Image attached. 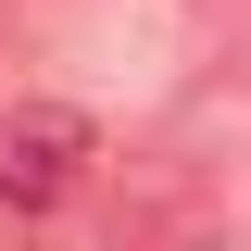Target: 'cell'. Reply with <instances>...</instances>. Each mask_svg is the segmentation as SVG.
Masks as SVG:
<instances>
[{
    "instance_id": "obj_1",
    "label": "cell",
    "mask_w": 251,
    "mask_h": 251,
    "mask_svg": "<svg viewBox=\"0 0 251 251\" xmlns=\"http://www.w3.org/2000/svg\"><path fill=\"white\" fill-rule=\"evenodd\" d=\"M100 176V138L75 100H0V214H63Z\"/></svg>"
},
{
    "instance_id": "obj_2",
    "label": "cell",
    "mask_w": 251,
    "mask_h": 251,
    "mask_svg": "<svg viewBox=\"0 0 251 251\" xmlns=\"http://www.w3.org/2000/svg\"><path fill=\"white\" fill-rule=\"evenodd\" d=\"M0 251H25V239H0Z\"/></svg>"
}]
</instances>
